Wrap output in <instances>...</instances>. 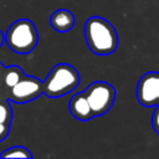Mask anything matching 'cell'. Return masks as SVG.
Segmentation results:
<instances>
[{"mask_svg":"<svg viewBox=\"0 0 159 159\" xmlns=\"http://www.w3.org/2000/svg\"><path fill=\"white\" fill-rule=\"evenodd\" d=\"M84 39L89 50L96 55H109L117 50L118 35L112 24L99 16L87 19Z\"/></svg>","mask_w":159,"mask_h":159,"instance_id":"obj_1","label":"cell"},{"mask_svg":"<svg viewBox=\"0 0 159 159\" xmlns=\"http://www.w3.org/2000/svg\"><path fill=\"white\" fill-rule=\"evenodd\" d=\"M39 41V35L36 26L29 19H19L14 21L6 34L5 42L7 47L16 53H29L31 52Z\"/></svg>","mask_w":159,"mask_h":159,"instance_id":"obj_2","label":"cell"},{"mask_svg":"<svg viewBox=\"0 0 159 159\" xmlns=\"http://www.w3.org/2000/svg\"><path fill=\"white\" fill-rule=\"evenodd\" d=\"M80 83V75L67 63L56 65L43 81V93L48 97H61L73 91Z\"/></svg>","mask_w":159,"mask_h":159,"instance_id":"obj_3","label":"cell"},{"mask_svg":"<svg viewBox=\"0 0 159 159\" xmlns=\"http://www.w3.org/2000/svg\"><path fill=\"white\" fill-rule=\"evenodd\" d=\"M84 94L91 106L93 116H102L107 113L114 103L116 89L107 82L98 81L91 83L86 89Z\"/></svg>","mask_w":159,"mask_h":159,"instance_id":"obj_4","label":"cell"},{"mask_svg":"<svg viewBox=\"0 0 159 159\" xmlns=\"http://www.w3.org/2000/svg\"><path fill=\"white\" fill-rule=\"evenodd\" d=\"M9 99L16 103H26L37 98L43 93V82L36 77L22 76V78L11 88H9Z\"/></svg>","mask_w":159,"mask_h":159,"instance_id":"obj_5","label":"cell"},{"mask_svg":"<svg viewBox=\"0 0 159 159\" xmlns=\"http://www.w3.org/2000/svg\"><path fill=\"white\" fill-rule=\"evenodd\" d=\"M137 99L145 107L159 104V72L143 75L137 84Z\"/></svg>","mask_w":159,"mask_h":159,"instance_id":"obj_6","label":"cell"},{"mask_svg":"<svg viewBox=\"0 0 159 159\" xmlns=\"http://www.w3.org/2000/svg\"><path fill=\"white\" fill-rule=\"evenodd\" d=\"M68 107H70L71 114L78 120H89V119H92L94 117L84 92L75 94L70 99Z\"/></svg>","mask_w":159,"mask_h":159,"instance_id":"obj_7","label":"cell"},{"mask_svg":"<svg viewBox=\"0 0 159 159\" xmlns=\"http://www.w3.org/2000/svg\"><path fill=\"white\" fill-rule=\"evenodd\" d=\"M50 24L57 32H67L75 25V16L70 10L58 9L50 16Z\"/></svg>","mask_w":159,"mask_h":159,"instance_id":"obj_8","label":"cell"},{"mask_svg":"<svg viewBox=\"0 0 159 159\" xmlns=\"http://www.w3.org/2000/svg\"><path fill=\"white\" fill-rule=\"evenodd\" d=\"M22 76L24 73L21 68L17 66H10L2 71V81L7 88H11L12 86H15L22 78Z\"/></svg>","mask_w":159,"mask_h":159,"instance_id":"obj_9","label":"cell"},{"mask_svg":"<svg viewBox=\"0 0 159 159\" xmlns=\"http://www.w3.org/2000/svg\"><path fill=\"white\" fill-rule=\"evenodd\" d=\"M0 158H32V154L25 147L15 145L5 149L0 154Z\"/></svg>","mask_w":159,"mask_h":159,"instance_id":"obj_10","label":"cell"},{"mask_svg":"<svg viewBox=\"0 0 159 159\" xmlns=\"http://www.w3.org/2000/svg\"><path fill=\"white\" fill-rule=\"evenodd\" d=\"M11 118H12V112L9 102L6 99L0 101V123L10 125Z\"/></svg>","mask_w":159,"mask_h":159,"instance_id":"obj_11","label":"cell"},{"mask_svg":"<svg viewBox=\"0 0 159 159\" xmlns=\"http://www.w3.org/2000/svg\"><path fill=\"white\" fill-rule=\"evenodd\" d=\"M152 124H153L154 130L159 134V104H157V108H155V111H154V113H153Z\"/></svg>","mask_w":159,"mask_h":159,"instance_id":"obj_12","label":"cell"},{"mask_svg":"<svg viewBox=\"0 0 159 159\" xmlns=\"http://www.w3.org/2000/svg\"><path fill=\"white\" fill-rule=\"evenodd\" d=\"M9 134V124L0 123V142H2Z\"/></svg>","mask_w":159,"mask_h":159,"instance_id":"obj_13","label":"cell"},{"mask_svg":"<svg viewBox=\"0 0 159 159\" xmlns=\"http://www.w3.org/2000/svg\"><path fill=\"white\" fill-rule=\"evenodd\" d=\"M4 40H5V36H4V34L0 31V46L2 45V42H4Z\"/></svg>","mask_w":159,"mask_h":159,"instance_id":"obj_14","label":"cell"},{"mask_svg":"<svg viewBox=\"0 0 159 159\" xmlns=\"http://www.w3.org/2000/svg\"><path fill=\"white\" fill-rule=\"evenodd\" d=\"M1 81H2V68L0 66V83H1Z\"/></svg>","mask_w":159,"mask_h":159,"instance_id":"obj_15","label":"cell"}]
</instances>
